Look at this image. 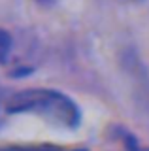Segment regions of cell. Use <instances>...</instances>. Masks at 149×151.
Returning a JSON list of instances; mask_svg holds the SVG:
<instances>
[{
  "label": "cell",
  "instance_id": "3957f363",
  "mask_svg": "<svg viewBox=\"0 0 149 151\" xmlns=\"http://www.w3.org/2000/svg\"><path fill=\"white\" fill-rule=\"evenodd\" d=\"M10 151H64V149H55V147H42V149H10Z\"/></svg>",
  "mask_w": 149,
  "mask_h": 151
},
{
  "label": "cell",
  "instance_id": "5b68a950",
  "mask_svg": "<svg viewBox=\"0 0 149 151\" xmlns=\"http://www.w3.org/2000/svg\"><path fill=\"white\" fill-rule=\"evenodd\" d=\"M121 2H128V4H134V2H142V0H121Z\"/></svg>",
  "mask_w": 149,
  "mask_h": 151
},
{
  "label": "cell",
  "instance_id": "7a4b0ae2",
  "mask_svg": "<svg viewBox=\"0 0 149 151\" xmlns=\"http://www.w3.org/2000/svg\"><path fill=\"white\" fill-rule=\"evenodd\" d=\"M11 51V36L0 28V63H6Z\"/></svg>",
  "mask_w": 149,
  "mask_h": 151
},
{
  "label": "cell",
  "instance_id": "6da1fadb",
  "mask_svg": "<svg viewBox=\"0 0 149 151\" xmlns=\"http://www.w3.org/2000/svg\"><path fill=\"white\" fill-rule=\"evenodd\" d=\"M4 110L13 113H34L62 127H76L80 121L76 102L51 89H29L15 93L11 98L4 100Z\"/></svg>",
  "mask_w": 149,
  "mask_h": 151
},
{
  "label": "cell",
  "instance_id": "277c9868",
  "mask_svg": "<svg viewBox=\"0 0 149 151\" xmlns=\"http://www.w3.org/2000/svg\"><path fill=\"white\" fill-rule=\"evenodd\" d=\"M2 111H4V98H2V93H0V117H2Z\"/></svg>",
  "mask_w": 149,
  "mask_h": 151
}]
</instances>
